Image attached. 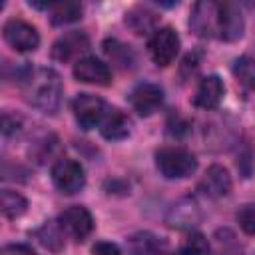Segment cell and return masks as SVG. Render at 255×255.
<instances>
[{"label":"cell","mask_w":255,"mask_h":255,"mask_svg":"<svg viewBox=\"0 0 255 255\" xmlns=\"http://www.w3.org/2000/svg\"><path fill=\"white\" fill-rule=\"evenodd\" d=\"M72 110H74V118L76 122L84 128V129H92L96 126L102 124L106 112L110 110L108 104L92 94H80L76 96V100L72 102Z\"/></svg>","instance_id":"5"},{"label":"cell","mask_w":255,"mask_h":255,"mask_svg":"<svg viewBox=\"0 0 255 255\" xmlns=\"http://www.w3.org/2000/svg\"><path fill=\"white\" fill-rule=\"evenodd\" d=\"M155 165L161 171V175H165L167 179H179V177H187L195 171L197 159L185 147L167 145L155 153Z\"/></svg>","instance_id":"2"},{"label":"cell","mask_w":255,"mask_h":255,"mask_svg":"<svg viewBox=\"0 0 255 255\" xmlns=\"http://www.w3.org/2000/svg\"><path fill=\"white\" fill-rule=\"evenodd\" d=\"M90 48V38L86 32H68L60 36L52 46V58L58 62H70L74 58H80Z\"/></svg>","instance_id":"9"},{"label":"cell","mask_w":255,"mask_h":255,"mask_svg":"<svg viewBox=\"0 0 255 255\" xmlns=\"http://www.w3.org/2000/svg\"><path fill=\"white\" fill-rule=\"evenodd\" d=\"M149 56L157 66H169L179 52V36L173 28L165 26L153 32L147 44Z\"/></svg>","instance_id":"4"},{"label":"cell","mask_w":255,"mask_h":255,"mask_svg":"<svg viewBox=\"0 0 255 255\" xmlns=\"http://www.w3.org/2000/svg\"><path fill=\"white\" fill-rule=\"evenodd\" d=\"M233 74L243 86H247L249 90H255V58L251 56L237 58L233 64Z\"/></svg>","instance_id":"21"},{"label":"cell","mask_w":255,"mask_h":255,"mask_svg":"<svg viewBox=\"0 0 255 255\" xmlns=\"http://www.w3.org/2000/svg\"><path fill=\"white\" fill-rule=\"evenodd\" d=\"M52 24L62 26V24H70L82 18V6L78 2H52Z\"/></svg>","instance_id":"18"},{"label":"cell","mask_w":255,"mask_h":255,"mask_svg":"<svg viewBox=\"0 0 255 255\" xmlns=\"http://www.w3.org/2000/svg\"><path fill=\"white\" fill-rule=\"evenodd\" d=\"M92 253L94 255H122L118 245L110 243V241H98L94 247H92Z\"/></svg>","instance_id":"27"},{"label":"cell","mask_w":255,"mask_h":255,"mask_svg":"<svg viewBox=\"0 0 255 255\" xmlns=\"http://www.w3.org/2000/svg\"><path fill=\"white\" fill-rule=\"evenodd\" d=\"M100 131L106 139H124L129 133V120L118 108H110L100 124Z\"/></svg>","instance_id":"15"},{"label":"cell","mask_w":255,"mask_h":255,"mask_svg":"<svg viewBox=\"0 0 255 255\" xmlns=\"http://www.w3.org/2000/svg\"><path fill=\"white\" fill-rule=\"evenodd\" d=\"M237 223L245 233L255 235V201L253 203H245L237 211Z\"/></svg>","instance_id":"24"},{"label":"cell","mask_w":255,"mask_h":255,"mask_svg":"<svg viewBox=\"0 0 255 255\" xmlns=\"http://www.w3.org/2000/svg\"><path fill=\"white\" fill-rule=\"evenodd\" d=\"M126 24L131 28V32H135L137 36H143L147 32H155V24H157V16L143 6H135L126 14Z\"/></svg>","instance_id":"16"},{"label":"cell","mask_w":255,"mask_h":255,"mask_svg":"<svg viewBox=\"0 0 255 255\" xmlns=\"http://www.w3.org/2000/svg\"><path fill=\"white\" fill-rule=\"evenodd\" d=\"M129 255H165V245L151 233H139L129 239Z\"/></svg>","instance_id":"17"},{"label":"cell","mask_w":255,"mask_h":255,"mask_svg":"<svg viewBox=\"0 0 255 255\" xmlns=\"http://www.w3.org/2000/svg\"><path fill=\"white\" fill-rule=\"evenodd\" d=\"M18 128H20V118L4 114V118H2V131H4V135H10V133L18 131Z\"/></svg>","instance_id":"28"},{"label":"cell","mask_w":255,"mask_h":255,"mask_svg":"<svg viewBox=\"0 0 255 255\" xmlns=\"http://www.w3.org/2000/svg\"><path fill=\"white\" fill-rule=\"evenodd\" d=\"M74 76L78 82L84 84H98V86H108L112 82V70L108 64L94 56H84L74 64Z\"/></svg>","instance_id":"10"},{"label":"cell","mask_w":255,"mask_h":255,"mask_svg":"<svg viewBox=\"0 0 255 255\" xmlns=\"http://www.w3.org/2000/svg\"><path fill=\"white\" fill-rule=\"evenodd\" d=\"M0 255H38L32 247L22 245V243H12V245H4Z\"/></svg>","instance_id":"26"},{"label":"cell","mask_w":255,"mask_h":255,"mask_svg":"<svg viewBox=\"0 0 255 255\" xmlns=\"http://www.w3.org/2000/svg\"><path fill=\"white\" fill-rule=\"evenodd\" d=\"M58 225L74 241H84L94 229V217L86 207L72 205V207H68V209H64L60 213Z\"/></svg>","instance_id":"6"},{"label":"cell","mask_w":255,"mask_h":255,"mask_svg":"<svg viewBox=\"0 0 255 255\" xmlns=\"http://www.w3.org/2000/svg\"><path fill=\"white\" fill-rule=\"evenodd\" d=\"M129 102L131 108L139 114V116H151L153 112H157V108L163 102V92L159 86L155 84H139L133 88V92L129 94Z\"/></svg>","instance_id":"12"},{"label":"cell","mask_w":255,"mask_h":255,"mask_svg":"<svg viewBox=\"0 0 255 255\" xmlns=\"http://www.w3.org/2000/svg\"><path fill=\"white\" fill-rule=\"evenodd\" d=\"M2 34H4V40L18 52H32L40 44L38 30L32 24H28L26 20H20V18H10L4 24Z\"/></svg>","instance_id":"7"},{"label":"cell","mask_w":255,"mask_h":255,"mask_svg":"<svg viewBox=\"0 0 255 255\" xmlns=\"http://www.w3.org/2000/svg\"><path fill=\"white\" fill-rule=\"evenodd\" d=\"M243 34V16L237 4L233 2H219V24H217V38L233 42Z\"/></svg>","instance_id":"11"},{"label":"cell","mask_w":255,"mask_h":255,"mask_svg":"<svg viewBox=\"0 0 255 255\" xmlns=\"http://www.w3.org/2000/svg\"><path fill=\"white\" fill-rule=\"evenodd\" d=\"M209 253H211L209 241H207L201 233H191V235L181 243V247L177 249L175 255H209Z\"/></svg>","instance_id":"22"},{"label":"cell","mask_w":255,"mask_h":255,"mask_svg":"<svg viewBox=\"0 0 255 255\" xmlns=\"http://www.w3.org/2000/svg\"><path fill=\"white\" fill-rule=\"evenodd\" d=\"M223 94H225V86H223L221 78L219 76H207L199 82L193 104L201 110H215L221 104Z\"/></svg>","instance_id":"14"},{"label":"cell","mask_w":255,"mask_h":255,"mask_svg":"<svg viewBox=\"0 0 255 255\" xmlns=\"http://www.w3.org/2000/svg\"><path fill=\"white\" fill-rule=\"evenodd\" d=\"M24 98L44 114H56L62 102V80L52 68H32L20 80Z\"/></svg>","instance_id":"1"},{"label":"cell","mask_w":255,"mask_h":255,"mask_svg":"<svg viewBox=\"0 0 255 255\" xmlns=\"http://www.w3.org/2000/svg\"><path fill=\"white\" fill-rule=\"evenodd\" d=\"M52 181L54 185L62 191V193H76L84 187L86 183V175H84V167L70 157H62L54 163L52 167Z\"/></svg>","instance_id":"3"},{"label":"cell","mask_w":255,"mask_h":255,"mask_svg":"<svg viewBox=\"0 0 255 255\" xmlns=\"http://www.w3.org/2000/svg\"><path fill=\"white\" fill-rule=\"evenodd\" d=\"M197 211V207L193 203H181V205H175L171 209L173 213V219H169V225H177V227H183V225H193L197 221V217L193 215Z\"/></svg>","instance_id":"23"},{"label":"cell","mask_w":255,"mask_h":255,"mask_svg":"<svg viewBox=\"0 0 255 255\" xmlns=\"http://www.w3.org/2000/svg\"><path fill=\"white\" fill-rule=\"evenodd\" d=\"M213 255H231L229 251H227V247L229 245H237V241H235V235L229 231V229H223V231H217L215 235H213Z\"/></svg>","instance_id":"25"},{"label":"cell","mask_w":255,"mask_h":255,"mask_svg":"<svg viewBox=\"0 0 255 255\" xmlns=\"http://www.w3.org/2000/svg\"><path fill=\"white\" fill-rule=\"evenodd\" d=\"M38 239L44 247L52 249V251H60L64 247V231L60 229L58 223L54 221H46L40 229H38Z\"/></svg>","instance_id":"19"},{"label":"cell","mask_w":255,"mask_h":255,"mask_svg":"<svg viewBox=\"0 0 255 255\" xmlns=\"http://www.w3.org/2000/svg\"><path fill=\"white\" fill-rule=\"evenodd\" d=\"M26 207H28V201L18 191H12V189L2 191V213H4V217L16 219L26 211Z\"/></svg>","instance_id":"20"},{"label":"cell","mask_w":255,"mask_h":255,"mask_svg":"<svg viewBox=\"0 0 255 255\" xmlns=\"http://www.w3.org/2000/svg\"><path fill=\"white\" fill-rule=\"evenodd\" d=\"M199 189L211 197V199H219L225 197L231 191V175L223 165H211L207 167L205 175L199 181Z\"/></svg>","instance_id":"13"},{"label":"cell","mask_w":255,"mask_h":255,"mask_svg":"<svg viewBox=\"0 0 255 255\" xmlns=\"http://www.w3.org/2000/svg\"><path fill=\"white\" fill-rule=\"evenodd\" d=\"M217 24H219V2L203 0L197 2L191 10L189 26L201 38H217Z\"/></svg>","instance_id":"8"}]
</instances>
